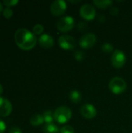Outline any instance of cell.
I'll list each match as a JSON object with an SVG mask.
<instances>
[{
    "label": "cell",
    "instance_id": "22",
    "mask_svg": "<svg viewBox=\"0 0 132 133\" xmlns=\"http://www.w3.org/2000/svg\"><path fill=\"white\" fill-rule=\"evenodd\" d=\"M2 14H3V16H4L6 19H9L10 17L12 16V15H13V11L12 10V9L6 7V8L4 9V10L2 11Z\"/></svg>",
    "mask_w": 132,
    "mask_h": 133
},
{
    "label": "cell",
    "instance_id": "8",
    "mask_svg": "<svg viewBox=\"0 0 132 133\" xmlns=\"http://www.w3.org/2000/svg\"><path fill=\"white\" fill-rule=\"evenodd\" d=\"M67 9V4L63 0L54 1L51 5V12L56 16L63 15Z\"/></svg>",
    "mask_w": 132,
    "mask_h": 133
},
{
    "label": "cell",
    "instance_id": "17",
    "mask_svg": "<svg viewBox=\"0 0 132 133\" xmlns=\"http://www.w3.org/2000/svg\"><path fill=\"white\" fill-rule=\"evenodd\" d=\"M43 117H44V122L46 124H49V123H53L54 119V113H52L51 111H46L44 112L43 114Z\"/></svg>",
    "mask_w": 132,
    "mask_h": 133
},
{
    "label": "cell",
    "instance_id": "20",
    "mask_svg": "<svg viewBox=\"0 0 132 133\" xmlns=\"http://www.w3.org/2000/svg\"><path fill=\"white\" fill-rule=\"evenodd\" d=\"M74 58L78 62H82L85 58V54L82 51H76L74 53Z\"/></svg>",
    "mask_w": 132,
    "mask_h": 133
},
{
    "label": "cell",
    "instance_id": "4",
    "mask_svg": "<svg viewBox=\"0 0 132 133\" xmlns=\"http://www.w3.org/2000/svg\"><path fill=\"white\" fill-rule=\"evenodd\" d=\"M75 26V20L72 16H65L58 19L56 23L58 30L62 33H67L73 29Z\"/></svg>",
    "mask_w": 132,
    "mask_h": 133
},
{
    "label": "cell",
    "instance_id": "24",
    "mask_svg": "<svg viewBox=\"0 0 132 133\" xmlns=\"http://www.w3.org/2000/svg\"><path fill=\"white\" fill-rule=\"evenodd\" d=\"M78 28L81 32H83L87 29V24L86 23H79L78 25Z\"/></svg>",
    "mask_w": 132,
    "mask_h": 133
},
{
    "label": "cell",
    "instance_id": "14",
    "mask_svg": "<svg viewBox=\"0 0 132 133\" xmlns=\"http://www.w3.org/2000/svg\"><path fill=\"white\" fill-rule=\"evenodd\" d=\"M68 97L70 99V101L74 103V104H78L82 100V94L79 91L76 90H72L70 93H69V95H68Z\"/></svg>",
    "mask_w": 132,
    "mask_h": 133
},
{
    "label": "cell",
    "instance_id": "6",
    "mask_svg": "<svg viewBox=\"0 0 132 133\" xmlns=\"http://www.w3.org/2000/svg\"><path fill=\"white\" fill-rule=\"evenodd\" d=\"M59 46L66 51H72L75 49L76 44L75 39L70 35H61L58 39Z\"/></svg>",
    "mask_w": 132,
    "mask_h": 133
},
{
    "label": "cell",
    "instance_id": "15",
    "mask_svg": "<svg viewBox=\"0 0 132 133\" xmlns=\"http://www.w3.org/2000/svg\"><path fill=\"white\" fill-rule=\"evenodd\" d=\"M43 132L44 133H58L60 132L59 128L54 123L45 124L43 127Z\"/></svg>",
    "mask_w": 132,
    "mask_h": 133
},
{
    "label": "cell",
    "instance_id": "7",
    "mask_svg": "<svg viewBox=\"0 0 132 133\" xmlns=\"http://www.w3.org/2000/svg\"><path fill=\"white\" fill-rule=\"evenodd\" d=\"M80 16L86 20L90 21L96 17V9L90 4H84L79 9Z\"/></svg>",
    "mask_w": 132,
    "mask_h": 133
},
{
    "label": "cell",
    "instance_id": "23",
    "mask_svg": "<svg viewBox=\"0 0 132 133\" xmlns=\"http://www.w3.org/2000/svg\"><path fill=\"white\" fill-rule=\"evenodd\" d=\"M18 2H19L18 0H4L3 1V4L8 8H9L10 6H14Z\"/></svg>",
    "mask_w": 132,
    "mask_h": 133
},
{
    "label": "cell",
    "instance_id": "11",
    "mask_svg": "<svg viewBox=\"0 0 132 133\" xmlns=\"http://www.w3.org/2000/svg\"><path fill=\"white\" fill-rule=\"evenodd\" d=\"M12 111V104L6 98L0 97V117L9 116Z\"/></svg>",
    "mask_w": 132,
    "mask_h": 133
},
{
    "label": "cell",
    "instance_id": "9",
    "mask_svg": "<svg viewBox=\"0 0 132 133\" xmlns=\"http://www.w3.org/2000/svg\"><path fill=\"white\" fill-rule=\"evenodd\" d=\"M96 36L94 34L89 33L83 35L79 40V46L82 48L88 49L94 46L96 43Z\"/></svg>",
    "mask_w": 132,
    "mask_h": 133
},
{
    "label": "cell",
    "instance_id": "28",
    "mask_svg": "<svg viewBox=\"0 0 132 133\" xmlns=\"http://www.w3.org/2000/svg\"><path fill=\"white\" fill-rule=\"evenodd\" d=\"M2 92H3V87H2V86L0 84V95L2 94Z\"/></svg>",
    "mask_w": 132,
    "mask_h": 133
},
{
    "label": "cell",
    "instance_id": "21",
    "mask_svg": "<svg viewBox=\"0 0 132 133\" xmlns=\"http://www.w3.org/2000/svg\"><path fill=\"white\" fill-rule=\"evenodd\" d=\"M60 133H75V129L71 125H65L60 129Z\"/></svg>",
    "mask_w": 132,
    "mask_h": 133
},
{
    "label": "cell",
    "instance_id": "13",
    "mask_svg": "<svg viewBox=\"0 0 132 133\" xmlns=\"http://www.w3.org/2000/svg\"><path fill=\"white\" fill-rule=\"evenodd\" d=\"M44 122V120L43 115H39V114L33 115L30 120V123L33 126H39L42 125Z\"/></svg>",
    "mask_w": 132,
    "mask_h": 133
},
{
    "label": "cell",
    "instance_id": "10",
    "mask_svg": "<svg viewBox=\"0 0 132 133\" xmlns=\"http://www.w3.org/2000/svg\"><path fill=\"white\" fill-rule=\"evenodd\" d=\"M80 113L82 116L86 119L91 120L96 116L97 111L96 108L94 107V105L91 104H86L83 106H82L80 109Z\"/></svg>",
    "mask_w": 132,
    "mask_h": 133
},
{
    "label": "cell",
    "instance_id": "29",
    "mask_svg": "<svg viewBox=\"0 0 132 133\" xmlns=\"http://www.w3.org/2000/svg\"><path fill=\"white\" fill-rule=\"evenodd\" d=\"M3 11V8H2V3L0 2V13L2 12Z\"/></svg>",
    "mask_w": 132,
    "mask_h": 133
},
{
    "label": "cell",
    "instance_id": "27",
    "mask_svg": "<svg viewBox=\"0 0 132 133\" xmlns=\"http://www.w3.org/2000/svg\"><path fill=\"white\" fill-rule=\"evenodd\" d=\"M110 12H111L112 15H117V14L119 12V10H118V9L116 8V7H113V8L111 9V10H110Z\"/></svg>",
    "mask_w": 132,
    "mask_h": 133
},
{
    "label": "cell",
    "instance_id": "2",
    "mask_svg": "<svg viewBox=\"0 0 132 133\" xmlns=\"http://www.w3.org/2000/svg\"><path fill=\"white\" fill-rule=\"evenodd\" d=\"M72 118V111L66 106H60L54 111V119L58 124H65Z\"/></svg>",
    "mask_w": 132,
    "mask_h": 133
},
{
    "label": "cell",
    "instance_id": "12",
    "mask_svg": "<svg viewBox=\"0 0 132 133\" xmlns=\"http://www.w3.org/2000/svg\"><path fill=\"white\" fill-rule=\"evenodd\" d=\"M38 42H39L40 45L44 48H50L53 47V45L54 44V41L53 37L47 34H44L40 35V37L38 39Z\"/></svg>",
    "mask_w": 132,
    "mask_h": 133
},
{
    "label": "cell",
    "instance_id": "1",
    "mask_svg": "<svg viewBox=\"0 0 132 133\" xmlns=\"http://www.w3.org/2000/svg\"><path fill=\"white\" fill-rule=\"evenodd\" d=\"M14 40L16 45L24 51L33 49L37 44L36 35L25 28L18 29L14 34Z\"/></svg>",
    "mask_w": 132,
    "mask_h": 133
},
{
    "label": "cell",
    "instance_id": "16",
    "mask_svg": "<svg viewBox=\"0 0 132 133\" xmlns=\"http://www.w3.org/2000/svg\"><path fill=\"white\" fill-rule=\"evenodd\" d=\"M93 4L96 7L104 9L111 6V5L113 4V2L110 0H94Z\"/></svg>",
    "mask_w": 132,
    "mask_h": 133
},
{
    "label": "cell",
    "instance_id": "3",
    "mask_svg": "<svg viewBox=\"0 0 132 133\" xmlns=\"http://www.w3.org/2000/svg\"><path fill=\"white\" fill-rule=\"evenodd\" d=\"M109 89L113 94L116 95L121 94L127 89L126 81L121 77H118V76L114 77L113 79H110L109 83Z\"/></svg>",
    "mask_w": 132,
    "mask_h": 133
},
{
    "label": "cell",
    "instance_id": "19",
    "mask_svg": "<svg viewBox=\"0 0 132 133\" xmlns=\"http://www.w3.org/2000/svg\"><path fill=\"white\" fill-rule=\"evenodd\" d=\"M102 51L105 53H110L114 50V47L110 43H104L102 45Z\"/></svg>",
    "mask_w": 132,
    "mask_h": 133
},
{
    "label": "cell",
    "instance_id": "18",
    "mask_svg": "<svg viewBox=\"0 0 132 133\" xmlns=\"http://www.w3.org/2000/svg\"><path fill=\"white\" fill-rule=\"evenodd\" d=\"M44 31V26L41 24H36L33 27V33L35 35H39L41 34Z\"/></svg>",
    "mask_w": 132,
    "mask_h": 133
},
{
    "label": "cell",
    "instance_id": "5",
    "mask_svg": "<svg viewBox=\"0 0 132 133\" xmlns=\"http://www.w3.org/2000/svg\"><path fill=\"white\" fill-rule=\"evenodd\" d=\"M110 62L111 65L116 69L122 68L126 63L125 54L119 49L114 50L110 58Z\"/></svg>",
    "mask_w": 132,
    "mask_h": 133
},
{
    "label": "cell",
    "instance_id": "26",
    "mask_svg": "<svg viewBox=\"0 0 132 133\" xmlns=\"http://www.w3.org/2000/svg\"><path fill=\"white\" fill-rule=\"evenodd\" d=\"M6 129V125H5V123L0 120V133H4Z\"/></svg>",
    "mask_w": 132,
    "mask_h": 133
},
{
    "label": "cell",
    "instance_id": "25",
    "mask_svg": "<svg viewBox=\"0 0 132 133\" xmlns=\"http://www.w3.org/2000/svg\"><path fill=\"white\" fill-rule=\"evenodd\" d=\"M9 133H22L21 129L19 127H12L9 130Z\"/></svg>",
    "mask_w": 132,
    "mask_h": 133
}]
</instances>
